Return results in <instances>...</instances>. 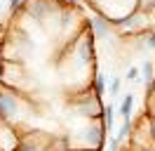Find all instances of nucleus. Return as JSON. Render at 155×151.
Listing matches in <instances>:
<instances>
[{"label":"nucleus","instance_id":"nucleus-3","mask_svg":"<svg viewBox=\"0 0 155 151\" xmlns=\"http://www.w3.org/2000/svg\"><path fill=\"white\" fill-rule=\"evenodd\" d=\"M141 73H143L141 78H143L146 83L150 85V73H153V66H150V61H143V66H141Z\"/></svg>","mask_w":155,"mask_h":151},{"label":"nucleus","instance_id":"nucleus-9","mask_svg":"<svg viewBox=\"0 0 155 151\" xmlns=\"http://www.w3.org/2000/svg\"><path fill=\"white\" fill-rule=\"evenodd\" d=\"M146 43H148V47H155V31L148 36V40H146Z\"/></svg>","mask_w":155,"mask_h":151},{"label":"nucleus","instance_id":"nucleus-7","mask_svg":"<svg viewBox=\"0 0 155 151\" xmlns=\"http://www.w3.org/2000/svg\"><path fill=\"white\" fill-rule=\"evenodd\" d=\"M127 80H139V68H136V66H132V68L127 71Z\"/></svg>","mask_w":155,"mask_h":151},{"label":"nucleus","instance_id":"nucleus-10","mask_svg":"<svg viewBox=\"0 0 155 151\" xmlns=\"http://www.w3.org/2000/svg\"><path fill=\"white\" fill-rule=\"evenodd\" d=\"M19 5H21V0H10V9H12V12L19 7Z\"/></svg>","mask_w":155,"mask_h":151},{"label":"nucleus","instance_id":"nucleus-4","mask_svg":"<svg viewBox=\"0 0 155 151\" xmlns=\"http://www.w3.org/2000/svg\"><path fill=\"white\" fill-rule=\"evenodd\" d=\"M129 128H132V121H122V128H120V132H117V139H120V142L129 135Z\"/></svg>","mask_w":155,"mask_h":151},{"label":"nucleus","instance_id":"nucleus-1","mask_svg":"<svg viewBox=\"0 0 155 151\" xmlns=\"http://www.w3.org/2000/svg\"><path fill=\"white\" fill-rule=\"evenodd\" d=\"M132 106H134V94H125V99H122V104H120V116H122V121H129Z\"/></svg>","mask_w":155,"mask_h":151},{"label":"nucleus","instance_id":"nucleus-6","mask_svg":"<svg viewBox=\"0 0 155 151\" xmlns=\"http://www.w3.org/2000/svg\"><path fill=\"white\" fill-rule=\"evenodd\" d=\"M94 31H97L99 36H104V33H106V24H101L99 19H94Z\"/></svg>","mask_w":155,"mask_h":151},{"label":"nucleus","instance_id":"nucleus-8","mask_svg":"<svg viewBox=\"0 0 155 151\" xmlns=\"http://www.w3.org/2000/svg\"><path fill=\"white\" fill-rule=\"evenodd\" d=\"M117 92H120V78H113V83H110V94L115 97Z\"/></svg>","mask_w":155,"mask_h":151},{"label":"nucleus","instance_id":"nucleus-5","mask_svg":"<svg viewBox=\"0 0 155 151\" xmlns=\"http://www.w3.org/2000/svg\"><path fill=\"white\" fill-rule=\"evenodd\" d=\"M106 92V76H97V94H104Z\"/></svg>","mask_w":155,"mask_h":151},{"label":"nucleus","instance_id":"nucleus-11","mask_svg":"<svg viewBox=\"0 0 155 151\" xmlns=\"http://www.w3.org/2000/svg\"><path fill=\"white\" fill-rule=\"evenodd\" d=\"M0 7H2V0H0Z\"/></svg>","mask_w":155,"mask_h":151},{"label":"nucleus","instance_id":"nucleus-2","mask_svg":"<svg viewBox=\"0 0 155 151\" xmlns=\"http://www.w3.org/2000/svg\"><path fill=\"white\" fill-rule=\"evenodd\" d=\"M113 118H115V111H113V106H106V109H104V130H110V125H113Z\"/></svg>","mask_w":155,"mask_h":151}]
</instances>
